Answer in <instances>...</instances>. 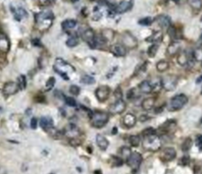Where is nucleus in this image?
<instances>
[{
  "label": "nucleus",
  "instance_id": "obj_35",
  "mask_svg": "<svg viewBox=\"0 0 202 174\" xmlns=\"http://www.w3.org/2000/svg\"><path fill=\"white\" fill-rule=\"evenodd\" d=\"M192 140H191V137H187V139H185V140L183 142L182 144V150L184 152H187L191 149V147H192Z\"/></svg>",
  "mask_w": 202,
  "mask_h": 174
},
{
  "label": "nucleus",
  "instance_id": "obj_5",
  "mask_svg": "<svg viewBox=\"0 0 202 174\" xmlns=\"http://www.w3.org/2000/svg\"><path fill=\"white\" fill-rule=\"evenodd\" d=\"M188 102V97L184 94H179L173 97L172 100L168 105V110L170 111H178V110L182 109Z\"/></svg>",
  "mask_w": 202,
  "mask_h": 174
},
{
  "label": "nucleus",
  "instance_id": "obj_23",
  "mask_svg": "<svg viewBox=\"0 0 202 174\" xmlns=\"http://www.w3.org/2000/svg\"><path fill=\"white\" fill-rule=\"evenodd\" d=\"M11 11L14 15V19L17 20H20L22 19H25V17H28V12L27 10L23 7H17V8H14L11 7Z\"/></svg>",
  "mask_w": 202,
  "mask_h": 174
},
{
  "label": "nucleus",
  "instance_id": "obj_45",
  "mask_svg": "<svg viewBox=\"0 0 202 174\" xmlns=\"http://www.w3.org/2000/svg\"><path fill=\"white\" fill-rule=\"evenodd\" d=\"M147 64H148V62H144L143 64L139 65L138 67H137V69H136V72H135V75H139V73H142V72H144V71L146 70Z\"/></svg>",
  "mask_w": 202,
  "mask_h": 174
},
{
  "label": "nucleus",
  "instance_id": "obj_41",
  "mask_svg": "<svg viewBox=\"0 0 202 174\" xmlns=\"http://www.w3.org/2000/svg\"><path fill=\"white\" fill-rule=\"evenodd\" d=\"M193 58L197 61H202V48H197L193 52Z\"/></svg>",
  "mask_w": 202,
  "mask_h": 174
},
{
  "label": "nucleus",
  "instance_id": "obj_60",
  "mask_svg": "<svg viewBox=\"0 0 202 174\" xmlns=\"http://www.w3.org/2000/svg\"><path fill=\"white\" fill-rule=\"evenodd\" d=\"M72 1H74V2H75V1H78V0H72Z\"/></svg>",
  "mask_w": 202,
  "mask_h": 174
},
{
  "label": "nucleus",
  "instance_id": "obj_22",
  "mask_svg": "<svg viewBox=\"0 0 202 174\" xmlns=\"http://www.w3.org/2000/svg\"><path fill=\"white\" fill-rule=\"evenodd\" d=\"M177 61L181 66H186L188 63H190L191 57L188 55V53L186 52V51H182V52L179 53Z\"/></svg>",
  "mask_w": 202,
  "mask_h": 174
},
{
  "label": "nucleus",
  "instance_id": "obj_27",
  "mask_svg": "<svg viewBox=\"0 0 202 174\" xmlns=\"http://www.w3.org/2000/svg\"><path fill=\"white\" fill-rule=\"evenodd\" d=\"M162 40V33L161 32H154L150 37H148L146 39L147 42H152L154 44H157V43L161 42Z\"/></svg>",
  "mask_w": 202,
  "mask_h": 174
},
{
  "label": "nucleus",
  "instance_id": "obj_21",
  "mask_svg": "<svg viewBox=\"0 0 202 174\" xmlns=\"http://www.w3.org/2000/svg\"><path fill=\"white\" fill-rule=\"evenodd\" d=\"M40 126L42 127L44 130L48 131V130H50L51 128H53V119L48 116L42 117V118L40 119Z\"/></svg>",
  "mask_w": 202,
  "mask_h": 174
},
{
  "label": "nucleus",
  "instance_id": "obj_63",
  "mask_svg": "<svg viewBox=\"0 0 202 174\" xmlns=\"http://www.w3.org/2000/svg\"><path fill=\"white\" fill-rule=\"evenodd\" d=\"M0 110H1V107H0Z\"/></svg>",
  "mask_w": 202,
  "mask_h": 174
},
{
  "label": "nucleus",
  "instance_id": "obj_10",
  "mask_svg": "<svg viewBox=\"0 0 202 174\" xmlns=\"http://www.w3.org/2000/svg\"><path fill=\"white\" fill-rule=\"evenodd\" d=\"M126 107H127L126 102L123 99L116 100L115 103L110 105L109 112L111 114H121L126 110Z\"/></svg>",
  "mask_w": 202,
  "mask_h": 174
},
{
  "label": "nucleus",
  "instance_id": "obj_9",
  "mask_svg": "<svg viewBox=\"0 0 202 174\" xmlns=\"http://www.w3.org/2000/svg\"><path fill=\"white\" fill-rule=\"evenodd\" d=\"M82 37L85 42H86L92 49H95V48H96V43H95V33L92 29L85 30L82 35Z\"/></svg>",
  "mask_w": 202,
  "mask_h": 174
},
{
  "label": "nucleus",
  "instance_id": "obj_30",
  "mask_svg": "<svg viewBox=\"0 0 202 174\" xmlns=\"http://www.w3.org/2000/svg\"><path fill=\"white\" fill-rule=\"evenodd\" d=\"M170 67V64H168L167 61L165 60H159L156 64V69L159 71V72H164L165 70L168 69Z\"/></svg>",
  "mask_w": 202,
  "mask_h": 174
},
{
  "label": "nucleus",
  "instance_id": "obj_25",
  "mask_svg": "<svg viewBox=\"0 0 202 174\" xmlns=\"http://www.w3.org/2000/svg\"><path fill=\"white\" fill-rule=\"evenodd\" d=\"M96 143H97L98 147L100 148V150H102V151H105L106 149H107L108 145H109L107 139H106L104 135H102V134H97L96 135Z\"/></svg>",
  "mask_w": 202,
  "mask_h": 174
},
{
  "label": "nucleus",
  "instance_id": "obj_12",
  "mask_svg": "<svg viewBox=\"0 0 202 174\" xmlns=\"http://www.w3.org/2000/svg\"><path fill=\"white\" fill-rule=\"evenodd\" d=\"M176 156H177V152H176V150L173 148H165L160 153V158H161L162 161H165V162L173 160L176 158Z\"/></svg>",
  "mask_w": 202,
  "mask_h": 174
},
{
  "label": "nucleus",
  "instance_id": "obj_42",
  "mask_svg": "<svg viewBox=\"0 0 202 174\" xmlns=\"http://www.w3.org/2000/svg\"><path fill=\"white\" fill-rule=\"evenodd\" d=\"M64 101H66V104L67 106H71V107H76L77 106V102L76 100L72 97H64Z\"/></svg>",
  "mask_w": 202,
  "mask_h": 174
},
{
  "label": "nucleus",
  "instance_id": "obj_58",
  "mask_svg": "<svg viewBox=\"0 0 202 174\" xmlns=\"http://www.w3.org/2000/svg\"><path fill=\"white\" fill-rule=\"evenodd\" d=\"M93 174H102V171L101 170H95L94 172H93Z\"/></svg>",
  "mask_w": 202,
  "mask_h": 174
},
{
  "label": "nucleus",
  "instance_id": "obj_61",
  "mask_svg": "<svg viewBox=\"0 0 202 174\" xmlns=\"http://www.w3.org/2000/svg\"><path fill=\"white\" fill-rule=\"evenodd\" d=\"M201 66H202V61H201Z\"/></svg>",
  "mask_w": 202,
  "mask_h": 174
},
{
  "label": "nucleus",
  "instance_id": "obj_6",
  "mask_svg": "<svg viewBox=\"0 0 202 174\" xmlns=\"http://www.w3.org/2000/svg\"><path fill=\"white\" fill-rule=\"evenodd\" d=\"M161 87L164 88L165 91L170 92L173 91L176 88H177L178 85V78L175 75H167L164 78H161Z\"/></svg>",
  "mask_w": 202,
  "mask_h": 174
},
{
  "label": "nucleus",
  "instance_id": "obj_1",
  "mask_svg": "<svg viewBox=\"0 0 202 174\" xmlns=\"http://www.w3.org/2000/svg\"><path fill=\"white\" fill-rule=\"evenodd\" d=\"M34 19H35L36 28L41 32H44V31H47L51 27L54 15L51 10H44V11H41L39 13L35 14Z\"/></svg>",
  "mask_w": 202,
  "mask_h": 174
},
{
  "label": "nucleus",
  "instance_id": "obj_29",
  "mask_svg": "<svg viewBox=\"0 0 202 174\" xmlns=\"http://www.w3.org/2000/svg\"><path fill=\"white\" fill-rule=\"evenodd\" d=\"M61 27H63V30L74 29V28L77 27V20H75V19H66L64 22H63Z\"/></svg>",
  "mask_w": 202,
  "mask_h": 174
},
{
  "label": "nucleus",
  "instance_id": "obj_4",
  "mask_svg": "<svg viewBox=\"0 0 202 174\" xmlns=\"http://www.w3.org/2000/svg\"><path fill=\"white\" fill-rule=\"evenodd\" d=\"M91 118V125L95 128H101L107 123L109 120L108 113L103 111H94L92 113Z\"/></svg>",
  "mask_w": 202,
  "mask_h": 174
},
{
  "label": "nucleus",
  "instance_id": "obj_59",
  "mask_svg": "<svg viewBox=\"0 0 202 174\" xmlns=\"http://www.w3.org/2000/svg\"><path fill=\"white\" fill-rule=\"evenodd\" d=\"M200 40H201V41H202V35H201V36H200Z\"/></svg>",
  "mask_w": 202,
  "mask_h": 174
},
{
  "label": "nucleus",
  "instance_id": "obj_44",
  "mask_svg": "<svg viewBox=\"0 0 202 174\" xmlns=\"http://www.w3.org/2000/svg\"><path fill=\"white\" fill-rule=\"evenodd\" d=\"M124 161L121 158H118V157H112V166H116V167H121V165H123Z\"/></svg>",
  "mask_w": 202,
  "mask_h": 174
},
{
  "label": "nucleus",
  "instance_id": "obj_53",
  "mask_svg": "<svg viewBox=\"0 0 202 174\" xmlns=\"http://www.w3.org/2000/svg\"><path fill=\"white\" fill-rule=\"evenodd\" d=\"M51 1H52V0H39V3L43 5V6H47V5L51 4Z\"/></svg>",
  "mask_w": 202,
  "mask_h": 174
},
{
  "label": "nucleus",
  "instance_id": "obj_57",
  "mask_svg": "<svg viewBox=\"0 0 202 174\" xmlns=\"http://www.w3.org/2000/svg\"><path fill=\"white\" fill-rule=\"evenodd\" d=\"M116 132H118V128H116V127H113V128H112V132H111V134H115Z\"/></svg>",
  "mask_w": 202,
  "mask_h": 174
},
{
  "label": "nucleus",
  "instance_id": "obj_39",
  "mask_svg": "<svg viewBox=\"0 0 202 174\" xmlns=\"http://www.w3.org/2000/svg\"><path fill=\"white\" fill-rule=\"evenodd\" d=\"M153 19L152 17H149V16H147V17H143V19H141L139 20V25H150L153 22Z\"/></svg>",
  "mask_w": 202,
  "mask_h": 174
},
{
  "label": "nucleus",
  "instance_id": "obj_38",
  "mask_svg": "<svg viewBox=\"0 0 202 174\" xmlns=\"http://www.w3.org/2000/svg\"><path fill=\"white\" fill-rule=\"evenodd\" d=\"M79 44V40H78L77 37H71L69 39H67L66 41V46L69 48L76 47V46Z\"/></svg>",
  "mask_w": 202,
  "mask_h": 174
},
{
  "label": "nucleus",
  "instance_id": "obj_16",
  "mask_svg": "<svg viewBox=\"0 0 202 174\" xmlns=\"http://www.w3.org/2000/svg\"><path fill=\"white\" fill-rule=\"evenodd\" d=\"M110 52L115 56H116V57H123V56H125L127 54L126 47L121 44H115V45L111 46Z\"/></svg>",
  "mask_w": 202,
  "mask_h": 174
},
{
  "label": "nucleus",
  "instance_id": "obj_54",
  "mask_svg": "<svg viewBox=\"0 0 202 174\" xmlns=\"http://www.w3.org/2000/svg\"><path fill=\"white\" fill-rule=\"evenodd\" d=\"M32 44L34 46H38V47H41V43H40V40H39V39H33L32 40Z\"/></svg>",
  "mask_w": 202,
  "mask_h": 174
},
{
  "label": "nucleus",
  "instance_id": "obj_32",
  "mask_svg": "<svg viewBox=\"0 0 202 174\" xmlns=\"http://www.w3.org/2000/svg\"><path fill=\"white\" fill-rule=\"evenodd\" d=\"M17 86H19L20 90H25L27 88V78H26L25 75H20L17 78Z\"/></svg>",
  "mask_w": 202,
  "mask_h": 174
},
{
  "label": "nucleus",
  "instance_id": "obj_43",
  "mask_svg": "<svg viewBox=\"0 0 202 174\" xmlns=\"http://www.w3.org/2000/svg\"><path fill=\"white\" fill-rule=\"evenodd\" d=\"M121 155H123V157L124 158H126V160H127V158L129 157V156L131 155V153H132V151L130 150V148H128V147H123L121 149Z\"/></svg>",
  "mask_w": 202,
  "mask_h": 174
},
{
  "label": "nucleus",
  "instance_id": "obj_7",
  "mask_svg": "<svg viewBox=\"0 0 202 174\" xmlns=\"http://www.w3.org/2000/svg\"><path fill=\"white\" fill-rule=\"evenodd\" d=\"M126 163L128 166H130L132 168H136L138 169L140 164L142 163V156L139 154L138 152H132L131 155L127 158Z\"/></svg>",
  "mask_w": 202,
  "mask_h": 174
},
{
  "label": "nucleus",
  "instance_id": "obj_34",
  "mask_svg": "<svg viewBox=\"0 0 202 174\" xmlns=\"http://www.w3.org/2000/svg\"><path fill=\"white\" fill-rule=\"evenodd\" d=\"M81 83L85 84V85H93V84L95 83V78L91 75H82Z\"/></svg>",
  "mask_w": 202,
  "mask_h": 174
},
{
  "label": "nucleus",
  "instance_id": "obj_2",
  "mask_svg": "<svg viewBox=\"0 0 202 174\" xmlns=\"http://www.w3.org/2000/svg\"><path fill=\"white\" fill-rule=\"evenodd\" d=\"M54 70L60 75L64 80L69 81V72H75V68L74 66H72L69 63L66 62L63 59L61 58H57L55 60V64H54Z\"/></svg>",
  "mask_w": 202,
  "mask_h": 174
},
{
  "label": "nucleus",
  "instance_id": "obj_19",
  "mask_svg": "<svg viewBox=\"0 0 202 174\" xmlns=\"http://www.w3.org/2000/svg\"><path fill=\"white\" fill-rule=\"evenodd\" d=\"M155 20H156L158 25L160 28H162V29H168L170 27V19L167 15L160 14L155 19Z\"/></svg>",
  "mask_w": 202,
  "mask_h": 174
},
{
  "label": "nucleus",
  "instance_id": "obj_28",
  "mask_svg": "<svg viewBox=\"0 0 202 174\" xmlns=\"http://www.w3.org/2000/svg\"><path fill=\"white\" fill-rule=\"evenodd\" d=\"M155 99L154 98H146L142 102V108L144 110H151L154 107Z\"/></svg>",
  "mask_w": 202,
  "mask_h": 174
},
{
  "label": "nucleus",
  "instance_id": "obj_37",
  "mask_svg": "<svg viewBox=\"0 0 202 174\" xmlns=\"http://www.w3.org/2000/svg\"><path fill=\"white\" fill-rule=\"evenodd\" d=\"M167 34L170 36V38H172L173 40H177L178 39V32H177V29H176L175 27H173V25H170V28H168L167 30Z\"/></svg>",
  "mask_w": 202,
  "mask_h": 174
},
{
  "label": "nucleus",
  "instance_id": "obj_17",
  "mask_svg": "<svg viewBox=\"0 0 202 174\" xmlns=\"http://www.w3.org/2000/svg\"><path fill=\"white\" fill-rule=\"evenodd\" d=\"M176 127H177V122L175 120H167L160 126V130H162L164 134H170V132L175 131Z\"/></svg>",
  "mask_w": 202,
  "mask_h": 174
},
{
  "label": "nucleus",
  "instance_id": "obj_51",
  "mask_svg": "<svg viewBox=\"0 0 202 174\" xmlns=\"http://www.w3.org/2000/svg\"><path fill=\"white\" fill-rule=\"evenodd\" d=\"M37 122H38L37 118H36V117H33L32 120H31V128H33V129L37 128Z\"/></svg>",
  "mask_w": 202,
  "mask_h": 174
},
{
  "label": "nucleus",
  "instance_id": "obj_20",
  "mask_svg": "<svg viewBox=\"0 0 202 174\" xmlns=\"http://www.w3.org/2000/svg\"><path fill=\"white\" fill-rule=\"evenodd\" d=\"M180 51H181V44L179 42H177V41H173V42H172L168 45L167 49V55L170 56H175L177 55Z\"/></svg>",
  "mask_w": 202,
  "mask_h": 174
},
{
  "label": "nucleus",
  "instance_id": "obj_14",
  "mask_svg": "<svg viewBox=\"0 0 202 174\" xmlns=\"http://www.w3.org/2000/svg\"><path fill=\"white\" fill-rule=\"evenodd\" d=\"M132 6H133V2L132 1H128V0H123L121 1L120 3L115 6V13H124V12L129 11Z\"/></svg>",
  "mask_w": 202,
  "mask_h": 174
},
{
  "label": "nucleus",
  "instance_id": "obj_33",
  "mask_svg": "<svg viewBox=\"0 0 202 174\" xmlns=\"http://www.w3.org/2000/svg\"><path fill=\"white\" fill-rule=\"evenodd\" d=\"M188 3L193 9L200 10L202 8V0H188Z\"/></svg>",
  "mask_w": 202,
  "mask_h": 174
},
{
  "label": "nucleus",
  "instance_id": "obj_48",
  "mask_svg": "<svg viewBox=\"0 0 202 174\" xmlns=\"http://www.w3.org/2000/svg\"><path fill=\"white\" fill-rule=\"evenodd\" d=\"M189 163H190V158H189L188 156H185V157H183L182 159L179 161V164L182 166H187L189 165Z\"/></svg>",
  "mask_w": 202,
  "mask_h": 174
},
{
  "label": "nucleus",
  "instance_id": "obj_8",
  "mask_svg": "<svg viewBox=\"0 0 202 174\" xmlns=\"http://www.w3.org/2000/svg\"><path fill=\"white\" fill-rule=\"evenodd\" d=\"M110 88L107 86H100L95 91V96L99 102H104L108 99L110 95Z\"/></svg>",
  "mask_w": 202,
  "mask_h": 174
},
{
  "label": "nucleus",
  "instance_id": "obj_3",
  "mask_svg": "<svg viewBox=\"0 0 202 174\" xmlns=\"http://www.w3.org/2000/svg\"><path fill=\"white\" fill-rule=\"evenodd\" d=\"M143 147L145 150L147 151H158L161 147V140L160 137L156 134L148 135V137H144L143 140Z\"/></svg>",
  "mask_w": 202,
  "mask_h": 174
},
{
  "label": "nucleus",
  "instance_id": "obj_26",
  "mask_svg": "<svg viewBox=\"0 0 202 174\" xmlns=\"http://www.w3.org/2000/svg\"><path fill=\"white\" fill-rule=\"evenodd\" d=\"M100 36L102 37V39L104 40L105 42H107V41H112V39L115 36V33L110 29H105L101 32Z\"/></svg>",
  "mask_w": 202,
  "mask_h": 174
},
{
  "label": "nucleus",
  "instance_id": "obj_47",
  "mask_svg": "<svg viewBox=\"0 0 202 174\" xmlns=\"http://www.w3.org/2000/svg\"><path fill=\"white\" fill-rule=\"evenodd\" d=\"M154 134H156V131H155V129L152 128V127L146 128V129H144L143 131H142V135H143V137H148V135Z\"/></svg>",
  "mask_w": 202,
  "mask_h": 174
},
{
  "label": "nucleus",
  "instance_id": "obj_55",
  "mask_svg": "<svg viewBox=\"0 0 202 174\" xmlns=\"http://www.w3.org/2000/svg\"><path fill=\"white\" fill-rule=\"evenodd\" d=\"M150 117L148 115H142L141 117H140V121L141 122H144V121H147V120H149Z\"/></svg>",
  "mask_w": 202,
  "mask_h": 174
},
{
  "label": "nucleus",
  "instance_id": "obj_13",
  "mask_svg": "<svg viewBox=\"0 0 202 174\" xmlns=\"http://www.w3.org/2000/svg\"><path fill=\"white\" fill-rule=\"evenodd\" d=\"M19 90H20L19 86H17V83H14V81H7L4 85L2 91H3V94L5 96H10V95L17 94Z\"/></svg>",
  "mask_w": 202,
  "mask_h": 174
},
{
  "label": "nucleus",
  "instance_id": "obj_49",
  "mask_svg": "<svg viewBox=\"0 0 202 174\" xmlns=\"http://www.w3.org/2000/svg\"><path fill=\"white\" fill-rule=\"evenodd\" d=\"M126 96H127V99H128V100H133L134 97H135V90L134 89L129 90V91L127 92Z\"/></svg>",
  "mask_w": 202,
  "mask_h": 174
},
{
  "label": "nucleus",
  "instance_id": "obj_15",
  "mask_svg": "<svg viewBox=\"0 0 202 174\" xmlns=\"http://www.w3.org/2000/svg\"><path fill=\"white\" fill-rule=\"evenodd\" d=\"M137 122V117L133 113H127L123 118V124L127 128H132L135 126Z\"/></svg>",
  "mask_w": 202,
  "mask_h": 174
},
{
  "label": "nucleus",
  "instance_id": "obj_40",
  "mask_svg": "<svg viewBox=\"0 0 202 174\" xmlns=\"http://www.w3.org/2000/svg\"><path fill=\"white\" fill-rule=\"evenodd\" d=\"M54 85H55V78H49L48 81H46V87H45V91H50L51 89L53 88Z\"/></svg>",
  "mask_w": 202,
  "mask_h": 174
},
{
  "label": "nucleus",
  "instance_id": "obj_24",
  "mask_svg": "<svg viewBox=\"0 0 202 174\" xmlns=\"http://www.w3.org/2000/svg\"><path fill=\"white\" fill-rule=\"evenodd\" d=\"M139 90L141 91V93L143 94H149L153 91V87H152L151 81L145 80L143 81H141V84L139 85Z\"/></svg>",
  "mask_w": 202,
  "mask_h": 174
},
{
  "label": "nucleus",
  "instance_id": "obj_46",
  "mask_svg": "<svg viewBox=\"0 0 202 174\" xmlns=\"http://www.w3.org/2000/svg\"><path fill=\"white\" fill-rule=\"evenodd\" d=\"M69 93L72 95H75V96H78L80 94V88L76 85H72L69 87Z\"/></svg>",
  "mask_w": 202,
  "mask_h": 174
},
{
  "label": "nucleus",
  "instance_id": "obj_36",
  "mask_svg": "<svg viewBox=\"0 0 202 174\" xmlns=\"http://www.w3.org/2000/svg\"><path fill=\"white\" fill-rule=\"evenodd\" d=\"M157 51H158V45H157V44H153V45H151L148 48V51H147V53H148L149 57H154V56L156 55Z\"/></svg>",
  "mask_w": 202,
  "mask_h": 174
},
{
  "label": "nucleus",
  "instance_id": "obj_62",
  "mask_svg": "<svg viewBox=\"0 0 202 174\" xmlns=\"http://www.w3.org/2000/svg\"><path fill=\"white\" fill-rule=\"evenodd\" d=\"M201 124H202V120H201Z\"/></svg>",
  "mask_w": 202,
  "mask_h": 174
},
{
  "label": "nucleus",
  "instance_id": "obj_50",
  "mask_svg": "<svg viewBox=\"0 0 202 174\" xmlns=\"http://www.w3.org/2000/svg\"><path fill=\"white\" fill-rule=\"evenodd\" d=\"M115 97L116 98V100H120L121 99V97H123V93H121V90L120 87L115 91Z\"/></svg>",
  "mask_w": 202,
  "mask_h": 174
},
{
  "label": "nucleus",
  "instance_id": "obj_56",
  "mask_svg": "<svg viewBox=\"0 0 202 174\" xmlns=\"http://www.w3.org/2000/svg\"><path fill=\"white\" fill-rule=\"evenodd\" d=\"M201 81H202V75H200V76H199V78H197V81H196V83H197V84H200Z\"/></svg>",
  "mask_w": 202,
  "mask_h": 174
},
{
  "label": "nucleus",
  "instance_id": "obj_11",
  "mask_svg": "<svg viewBox=\"0 0 202 174\" xmlns=\"http://www.w3.org/2000/svg\"><path fill=\"white\" fill-rule=\"evenodd\" d=\"M121 40H123L124 46H125L126 48H135L137 46V44H138L135 36H133L129 32L124 33L123 37H121Z\"/></svg>",
  "mask_w": 202,
  "mask_h": 174
},
{
  "label": "nucleus",
  "instance_id": "obj_31",
  "mask_svg": "<svg viewBox=\"0 0 202 174\" xmlns=\"http://www.w3.org/2000/svg\"><path fill=\"white\" fill-rule=\"evenodd\" d=\"M129 143L133 147H138L141 143V137H140V135H131L129 137Z\"/></svg>",
  "mask_w": 202,
  "mask_h": 174
},
{
  "label": "nucleus",
  "instance_id": "obj_18",
  "mask_svg": "<svg viewBox=\"0 0 202 174\" xmlns=\"http://www.w3.org/2000/svg\"><path fill=\"white\" fill-rule=\"evenodd\" d=\"M10 48V42L4 34L0 33V52L7 53Z\"/></svg>",
  "mask_w": 202,
  "mask_h": 174
},
{
  "label": "nucleus",
  "instance_id": "obj_52",
  "mask_svg": "<svg viewBox=\"0 0 202 174\" xmlns=\"http://www.w3.org/2000/svg\"><path fill=\"white\" fill-rule=\"evenodd\" d=\"M196 145H197L200 149H202V134L197 137V139H196Z\"/></svg>",
  "mask_w": 202,
  "mask_h": 174
}]
</instances>
